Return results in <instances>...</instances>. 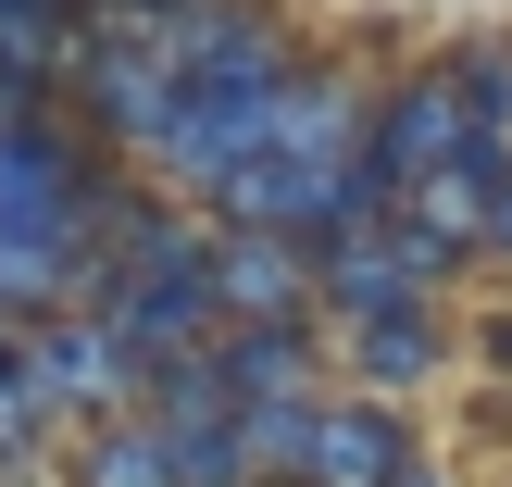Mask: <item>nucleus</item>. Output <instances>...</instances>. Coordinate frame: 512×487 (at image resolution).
Returning a JSON list of instances; mask_svg holds the SVG:
<instances>
[{
  "label": "nucleus",
  "instance_id": "f257e3e1",
  "mask_svg": "<svg viewBox=\"0 0 512 487\" xmlns=\"http://www.w3.org/2000/svg\"><path fill=\"white\" fill-rule=\"evenodd\" d=\"M288 475H300V487H388V475H400V425H388V413H300Z\"/></svg>",
  "mask_w": 512,
  "mask_h": 487
},
{
  "label": "nucleus",
  "instance_id": "f03ea898",
  "mask_svg": "<svg viewBox=\"0 0 512 487\" xmlns=\"http://www.w3.org/2000/svg\"><path fill=\"white\" fill-rule=\"evenodd\" d=\"M125 375L138 363L113 350V325H50V338L13 363V388H25V413H38V400H113Z\"/></svg>",
  "mask_w": 512,
  "mask_h": 487
},
{
  "label": "nucleus",
  "instance_id": "7ed1b4c3",
  "mask_svg": "<svg viewBox=\"0 0 512 487\" xmlns=\"http://www.w3.org/2000/svg\"><path fill=\"white\" fill-rule=\"evenodd\" d=\"M213 300H238V313H288V300H300V250L288 238H238L213 263Z\"/></svg>",
  "mask_w": 512,
  "mask_h": 487
},
{
  "label": "nucleus",
  "instance_id": "20e7f679",
  "mask_svg": "<svg viewBox=\"0 0 512 487\" xmlns=\"http://www.w3.org/2000/svg\"><path fill=\"white\" fill-rule=\"evenodd\" d=\"M63 0H0V75H50L63 63Z\"/></svg>",
  "mask_w": 512,
  "mask_h": 487
},
{
  "label": "nucleus",
  "instance_id": "39448f33",
  "mask_svg": "<svg viewBox=\"0 0 512 487\" xmlns=\"http://www.w3.org/2000/svg\"><path fill=\"white\" fill-rule=\"evenodd\" d=\"M88 487H175V463H163V438H100V463H88Z\"/></svg>",
  "mask_w": 512,
  "mask_h": 487
},
{
  "label": "nucleus",
  "instance_id": "423d86ee",
  "mask_svg": "<svg viewBox=\"0 0 512 487\" xmlns=\"http://www.w3.org/2000/svg\"><path fill=\"white\" fill-rule=\"evenodd\" d=\"M13 125H38V75H0V138Z\"/></svg>",
  "mask_w": 512,
  "mask_h": 487
},
{
  "label": "nucleus",
  "instance_id": "0eeeda50",
  "mask_svg": "<svg viewBox=\"0 0 512 487\" xmlns=\"http://www.w3.org/2000/svg\"><path fill=\"white\" fill-rule=\"evenodd\" d=\"M25 438V388H13V363H0V450Z\"/></svg>",
  "mask_w": 512,
  "mask_h": 487
},
{
  "label": "nucleus",
  "instance_id": "6e6552de",
  "mask_svg": "<svg viewBox=\"0 0 512 487\" xmlns=\"http://www.w3.org/2000/svg\"><path fill=\"white\" fill-rule=\"evenodd\" d=\"M63 13H113V0H63Z\"/></svg>",
  "mask_w": 512,
  "mask_h": 487
}]
</instances>
